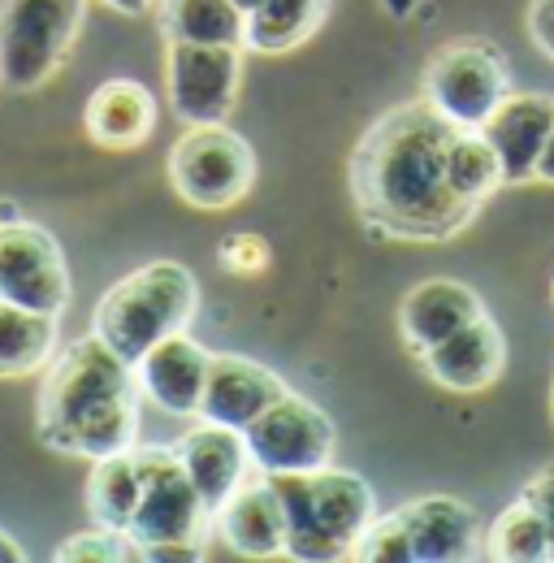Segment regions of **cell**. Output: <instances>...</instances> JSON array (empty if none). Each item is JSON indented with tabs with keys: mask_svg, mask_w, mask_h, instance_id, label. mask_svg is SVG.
Wrapping results in <instances>:
<instances>
[{
	"mask_svg": "<svg viewBox=\"0 0 554 563\" xmlns=\"http://www.w3.org/2000/svg\"><path fill=\"white\" fill-rule=\"evenodd\" d=\"M399 516L408 525L416 563H459L485 555L481 520L464 498L429 494V498L403 503Z\"/></svg>",
	"mask_w": 554,
	"mask_h": 563,
	"instance_id": "cell-15",
	"label": "cell"
},
{
	"mask_svg": "<svg viewBox=\"0 0 554 563\" xmlns=\"http://www.w3.org/2000/svg\"><path fill=\"white\" fill-rule=\"evenodd\" d=\"M135 464H138V507L131 520V542L143 551L152 547H204L208 529H212V511L204 507L200 490L191 486L178 446H152V442H135Z\"/></svg>",
	"mask_w": 554,
	"mask_h": 563,
	"instance_id": "cell-4",
	"label": "cell"
},
{
	"mask_svg": "<svg viewBox=\"0 0 554 563\" xmlns=\"http://www.w3.org/2000/svg\"><path fill=\"white\" fill-rule=\"evenodd\" d=\"M351 560L359 563H416L412 560V538L399 511L390 516H373L368 529L359 533V542L351 547Z\"/></svg>",
	"mask_w": 554,
	"mask_h": 563,
	"instance_id": "cell-28",
	"label": "cell"
},
{
	"mask_svg": "<svg viewBox=\"0 0 554 563\" xmlns=\"http://www.w3.org/2000/svg\"><path fill=\"white\" fill-rule=\"evenodd\" d=\"M169 183L191 209H234L256 187V152L243 135L221 126H187L169 147Z\"/></svg>",
	"mask_w": 554,
	"mask_h": 563,
	"instance_id": "cell-7",
	"label": "cell"
},
{
	"mask_svg": "<svg viewBox=\"0 0 554 563\" xmlns=\"http://www.w3.org/2000/svg\"><path fill=\"white\" fill-rule=\"evenodd\" d=\"M217 261H221V269L234 274V278H256V274L269 269L274 252H269V239H261V234H252V230H239V234H225V239H221Z\"/></svg>",
	"mask_w": 554,
	"mask_h": 563,
	"instance_id": "cell-30",
	"label": "cell"
},
{
	"mask_svg": "<svg viewBox=\"0 0 554 563\" xmlns=\"http://www.w3.org/2000/svg\"><path fill=\"white\" fill-rule=\"evenodd\" d=\"M100 4H109L113 13H122V18H143L156 0H100Z\"/></svg>",
	"mask_w": 554,
	"mask_h": 563,
	"instance_id": "cell-33",
	"label": "cell"
},
{
	"mask_svg": "<svg viewBox=\"0 0 554 563\" xmlns=\"http://www.w3.org/2000/svg\"><path fill=\"white\" fill-rule=\"evenodd\" d=\"M281 507H286V555L299 563H330L343 560L339 547L330 542V533L321 529L312 498H308V482L303 477H274Z\"/></svg>",
	"mask_w": 554,
	"mask_h": 563,
	"instance_id": "cell-26",
	"label": "cell"
},
{
	"mask_svg": "<svg viewBox=\"0 0 554 563\" xmlns=\"http://www.w3.org/2000/svg\"><path fill=\"white\" fill-rule=\"evenodd\" d=\"M57 563H118V560H138V547L131 542V533L122 529H87V533H74L66 538V547H57Z\"/></svg>",
	"mask_w": 554,
	"mask_h": 563,
	"instance_id": "cell-29",
	"label": "cell"
},
{
	"mask_svg": "<svg viewBox=\"0 0 554 563\" xmlns=\"http://www.w3.org/2000/svg\"><path fill=\"white\" fill-rule=\"evenodd\" d=\"M138 377L100 334L57 352L44 368L35 429L40 442L69 460H104L138 442Z\"/></svg>",
	"mask_w": 554,
	"mask_h": 563,
	"instance_id": "cell-2",
	"label": "cell"
},
{
	"mask_svg": "<svg viewBox=\"0 0 554 563\" xmlns=\"http://www.w3.org/2000/svg\"><path fill=\"white\" fill-rule=\"evenodd\" d=\"M520 498H529V503L538 507V516L546 520V533H551V551H554V464L542 468V473L520 490Z\"/></svg>",
	"mask_w": 554,
	"mask_h": 563,
	"instance_id": "cell-31",
	"label": "cell"
},
{
	"mask_svg": "<svg viewBox=\"0 0 554 563\" xmlns=\"http://www.w3.org/2000/svg\"><path fill=\"white\" fill-rule=\"evenodd\" d=\"M57 321L62 317L53 312H35V308L0 299V382L48 368V360L57 355V339H62Z\"/></svg>",
	"mask_w": 554,
	"mask_h": 563,
	"instance_id": "cell-21",
	"label": "cell"
},
{
	"mask_svg": "<svg viewBox=\"0 0 554 563\" xmlns=\"http://www.w3.org/2000/svg\"><path fill=\"white\" fill-rule=\"evenodd\" d=\"M243 438L256 473H269V477H303V473L330 468L339 446V433L325 408L290 390L247 424Z\"/></svg>",
	"mask_w": 554,
	"mask_h": 563,
	"instance_id": "cell-8",
	"label": "cell"
},
{
	"mask_svg": "<svg viewBox=\"0 0 554 563\" xmlns=\"http://www.w3.org/2000/svg\"><path fill=\"white\" fill-rule=\"evenodd\" d=\"M178 460H182V468H187L191 486L200 490L208 511H217L230 494L256 473L243 429H230V424H212V421H200L178 442Z\"/></svg>",
	"mask_w": 554,
	"mask_h": 563,
	"instance_id": "cell-17",
	"label": "cell"
},
{
	"mask_svg": "<svg viewBox=\"0 0 554 563\" xmlns=\"http://www.w3.org/2000/svg\"><path fill=\"white\" fill-rule=\"evenodd\" d=\"M87 140L104 152H135L156 131V96L135 78H109L82 109Z\"/></svg>",
	"mask_w": 554,
	"mask_h": 563,
	"instance_id": "cell-19",
	"label": "cell"
},
{
	"mask_svg": "<svg viewBox=\"0 0 554 563\" xmlns=\"http://www.w3.org/2000/svg\"><path fill=\"white\" fill-rule=\"evenodd\" d=\"M160 31L169 44H243L247 13L234 0H160Z\"/></svg>",
	"mask_w": 554,
	"mask_h": 563,
	"instance_id": "cell-23",
	"label": "cell"
},
{
	"mask_svg": "<svg viewBox=\"0 0 554 563\" xmlns=\"http://www.w3.org/2000/svg\"><path fill=\"white\" fill-rule=\"evenodd\" d=\"M208 364L212 352H204L187 330H178L135 360L138 390L147 404H156L169 417H196L204 399Z\"/></svg>",
	"mask_w": 554,
	"mask_h": 563,
	"instance_id": "cell-13",
	"label": "cell"
},
{
	"mask_svg": "<svg viewBox=\"0 0 554 563\" xmlns=\"http://www.w3.org/2000/svg\"><path fill=\"white\" fill-rule=\"evenodd\" d=\"M538 183H551L554 187V126H551L546 147H542V161H538Z\"/></svg>",
	"mask_w": 554,
	"mask_h": 563,
	"instance_id": "cell-34",
	"label": "cell"
},
{
	"mask_svg": "<svg viewBox=\"0 0 554 563\" xmlns=\"http://www.w3.org/2000/svg\"><path fill=\"white\" fill-rule=\"evenodd\" d=\"M196 312H200L196 274L178 261H152L100 295L91 312V334H100L122 360L135 364L160 339L187 330Z\"/></svg>",
	"mask_w": 554,
	"mask_h": 563,
	"instance_id": "cell-3",
	"label": "cell"
},
{
	"mask_svg": "<svg viewBox=\"0 0 554 563\" xmlns=\"http://www.w3.org/2000/svg\"><path fill=\"white\" fill-rule=\"evenodd\" d=\"M485 560L498 563H551V533H546V520L538 516V507L529 498H516L507 503L489 529H485Z\"/></svg>",
	"mask_w": 554,
	"mask_h": 563,
	"instance_id": "cell-25",
	"label": "cell"
},
{
	"mask_svg": "<svg viewBox=\"0 0 554 563\" xmlns=\"http://www.w3.org/2000/svg\"><path fill=\"white\" fill-rule=\"evenodd\" d=\"M217 538L247 560L286 555V507L269 473H252L239 490L212 511Z\"/></svg>",
	"mask_w": 554,
	"mask_h": 563,
	"instance_id": "cell-11",
	"label": "cell"
},
{
	"mask_svg": "<svg viewBox=\"0 0 554 563\" xmlns=\"http://www.w3.org/2000/svg\"><path fill=\"white\" fill-rule=\"evenodd\" d=\"M87 0H0V82L40 91L66 66Z\"/></svg>",
	"mask_w": 554,
	"mask_h": 563,
	"instance_id": "cell-5",
	"label": "cell"
},
{
	"mask_svg": "<svg viewBox=\"0 0 554 563\" xmlns=\"http://www.w3.org/2000/svg\"><path fill=\"white\" fill-rule=\"evenodd\" d=\"M529 35L554 62V0H529Z\"/></svg>",
	"mask_w": 554,
	"mask_h": 563,
	"instance_id": "cell-32",
	"label": "cell"
},
{
	"mask_svg": "<svg viewBox=\"0 0 554 563\" xmlns=\"http://www.w3.org/2000/svg\"><path fill=\"white\" fill-rule=\"evenodd\" d=\"M138 464L135 451H118L104 460H91V477H87V511L96 525L104 529H131L138 507Z\"/></svg>",
	"mask_w": 554,
	"mask_h": 563,
	"instance_id": "cell-24",
	"label": "cell"
},
{
	"mask_svg": "<svg viewBox=\"0 0 554 563\" xmlns=\"http://www.w3.org/2000/svg\"><path fill=\"white\" fill-rule=\"evenodd\" d=\"M551 126L554 96H538V91H511L489 113L481 135L498 152L502 183H533L538 178V161H542V147L551 140Z\"/></svg>",
	"mask_w": 554,
	"mask_h": 563,
	"instance_id": "cell-14",
	"label": "cell"
},
{
	"mask_svg": "<svg viewBox=\"0 0 554 563\" xmlns=\"http://www.w3.org/2000/svg\"><path fill=\"white\" fill-rule=\"evenodd\" d=\"M507 96L511 70L502 48L489 40H451L424 66V100L459 131H481Z\"/></svg>",
	"mask_w": 554,
	"mask_h": 563,
	"instance_id": "cell-6",
	"label": "cell"
},
{
	"mask_svg": "<svg viewBox=\"0 0 554 563\" xmlns=\"http://www.w3.org/2000/svg\"><path fill=\"white\" fill-rule=\"evenodd\" d=\"M303 482H308V498H312V511H317L321 529L330 533L339 555L351 560V547L359 542V533L377 516L373 486L359 473H346V468H334V464L317 468V473H303Z\"/></svg>",
	"mask_w": 554,
	"mask_h": 563,
	"instance_id": "cell-20",
	"label": "cell"
},
{
	"mask_svg": "<svg viewBox=\"0 0 554 563\" xmlns=\"http://www.w3.org/2000/svg\"><path fill=\"white\" fill-rule=\"evenodd\" d=\"M451 187L473 200V205H485L502 183V165H498V152L489 147L481 131H455L451 140Z\"/></svg>",
	"mask_w": 554,
	"mask_h": 563,
	"instance_id": "cell-27",
	"label": "cell"
},
{
	"mask_svg": "<svg viewBox=\"0 0 554 563\" xmlns=\"http://www.w3.org/2000/svg\"><path fill=\"white\" fill-rule=\"evenodd\" d=\"M243 44H169L165 91L187 126H221L243 87Z\"/></svg>",
	"mask_w": 554,
	"mask_h": 563,
	"instance_id": "cell-9",
	"label": "cell"
},
{
	"mask_svg": "<svg viewBox=\"0 0 554 563\" xmlns=\"http://www.w3.org/2000/svg\"><path fill=\"white\" fill-rule=\"evenodd\" d=\"M22 560H26V551H22V547L0 529V563H22Z\"/></svg>",
	"mask_w": 554,
	"mask_h": 563,
	"instance_id": "cell-35",
	"label": "cell"
},
{
	"mask_svg": "<svg viewBox=\"0 0 554 563\" xmlns=\"http://www.w3.org/2000/svg\"><path fill=\"white\" fill-rule=\"evenodd\" d=\"M481 312V295L468 282L429 278L403 295V303H399V334H403L408 352L420 355L429 352V347H437L442 339H451L455 330H464Z\"/></svg>",
	"mask_w": 554,
	"mask_h": 563,
	"instance_id": "cell-18",
	"label": "cell"
},
{
	"mask_svg": "<svg viewBox=\"0 0 554 563\" xmlns=\"http://www.w3.org/2000/svg\"><path fill=\"white\" fill-rule=\"evenodd\" d=\"M551 295H554V286H551Z\"/></svg>",
	"mask_w": 554,
	"mask_h": 563,
	"instance_id": "cell-37",
	"label": "cell"
},
{
	"mask_svg": "<svg viewBox=\"0 0 554 563\" xmlns=\"http://www.w3.org/2000/svg\"><path fill=\"white\" fill-rule=\"evenodd\" d=\"M0 299L53 317L69 308L66 252L40 221H0Z\"/></svg>",
	"mask_w": 554,
	"mask_h": 563,
	"instance_id": "cell-10",
	"label": "cell"
},
{
	"mask_svg": "<svg viewBox=\"0 0 554 563\" xmlns=\"http://www.w3.org/2000/svg\"><path fill=\"white\" fill-rule=\"evenodd\" d=\"M286 395V382L274 368L247 360V355H212L204 382V399H200V421L230 424V429H247L265 408H274Z\"/></svg>",
	"mask_w": 554,
	"mask_h": 563,
	"instance_id": "cell-16",
	"label": "cell"
},
{
	"mask_svg": "<svg viewBox=\"0 0 554 563\" xmlns=\"http://www.w3.org/2000/svg\"><path fill=\"white\" fill-rule=\"evenodd\" d=\"M234 4H239V9H243V13H252V9H256V4H261V0H234Z\"/></svg>",
	"mask_w": 554,
	"mask_h": 563,
	"instance_id": "cell-36",
	"label": "cell"
},
{
	"mask_svg": "<svg viewBox=\"0 0 554 563\" xmlns=\"http://www.w3.org/2000/svg\"><path fill=\"white\" fill-rule=\"evenodd\" d=\"M334 0H261L247 13V53H265V57H281L295 53L299 44H308L321 22L330 18Z\"/></svg>",
	"mask_w": 554,
	"mask_h": 563,
	"instance_id": "cell-22",
	"label": "cell"
},
{
	"mask_svg": "<svg viewBox=\"0 0 554 563\" xmlns=\"http://www.w3.org/2000/svg\"><path fill=\"white\" fill-rule=\"evenodd\" d=\"M446 122L424 96L381 113L351 156V196L368 230L390 239L442 243L473 225L481 205L451 187V140Z\"/></svg>",
	"mask_w": 554,
	"mask_h": 563,
	"instance_id": "cell-1",
	"label": "cell"
},
{
	"mask_svg": "<svg viewBox=\"0 0 554 563\" xmlns=\"http://www.w3.org/2000/svg\"><path fill=\"white\" fill-rule=\"evenodd\" d=\"M416 360L437 386H446L455 395H481L507 368V339H502L498 321L481 312L464 330H455L451 339H442L437 347L420 352Z\"/></svg>",
	"mask_w": 554,
	"mask_h": 563,
	"instance_id": "cell-12",
	"label": "cell"
}]
</instances>
